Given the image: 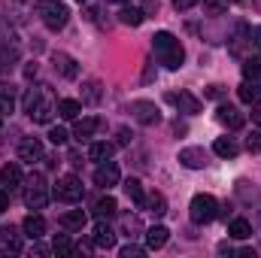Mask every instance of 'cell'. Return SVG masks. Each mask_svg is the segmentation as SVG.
<instances>
[{
  "mask_svg": "<svg viewBox=\"0 0 261 258\" xmlns=\"http://www.w3.org/2000/svg\"><path fill=\"white\" fill-rule=\"evenodd\" d=\"M24 76H28V79H34V76H37V64H28V67H24Z\"/></svg>",
  "mask_w": 261,
  "mask_h": 258,
  "instance_id": "47",
  "label": "cell"
},
{
  "mask_svg": "<svg viewBox=\"0 0 261 258\" xmlns=\"http://www.w3.org/2000/svg\"><path fill=\"white\" fill-rule=\"evenodd\" d=\"M167 240H170V231H167L164 225H152V228L146 231V249H161Z\"/></svg>",
  "mask_w": 261,
  "mask_h": 258,
  "instance_id": "16",
  "label": "cell"
},
{
  "mask_svg": "<svg viewBox=\"0 0 261 258\" xmlns=\"http://www.w3.org/2000/svg\"><path fill=\"white\" fill-rule=\"evenodd\" d=\"M40 94H43L40 88H28V94H24V113H28V110L37 104V97H40Z\"/></svg>",
  "mask_w": 261,
  "mask_h": 258,
  "instance_id": "37",
  "label": "cell"
},
{
  "mask_svg": "<svg viewBox=\"0 0 261 258\" xmlns=\"http://www.w3.org/2000/svg\"><path fill=\"white\" fill-rule=\"evenodd\" d=\"M52 246H55V252H58V255H73V252H76V246L70 243V237H67V234H58Z\"/></svg>",
  "mask_w": 261,
  "mask_h": 258,
  "instance_id": "33",
  "label": "cell"
},
{
  "mask_svg": "<svg viewBox=\"0 0 261 258\" xmlns=\"http://www.w3.org/2000/svg\"><path fill=\"white\" fill-rule=\"evenodd\" d=\"M152 49L158 55V61L167 67V70H179L186 61V52H182V43L170 34V31H158L152 37Z\"/></svg>",
  "mask_w": 261,
  "mask_h": 258,
  "instance_id": "1",
  "label": "cell"
},
{
  "mask_svg": "<svg viewBox=\"0 0 261 258\" xmlns=\"http://www.w3.org/2000/svg\"><path fill=\"white\" fill-rule=\"evenodd\" d=\"M15 58H18V49H15V46H12V49H0V70H9Z\"/></svg>",
  "mask_w": 261,
  "mask_h": 258,
  "instance_id": "34",
  "label": "cell"
},
{
  "mask_svg": "<svg viewBox=\"0 0 261 258\" xmlns=\"http://www.w3.org/2000/svg\"><path fill=\"white\" fill-rule=\"evenodd\" d=\"M252 122H255V125H261V100H255V104H252Z\"/></svg>",
  "mask_w": 261,
  "mask_h": 258,
  "instance_id": "43",
  "label": "cell"
},
{
  "mask_svg": "<svg viewBox=\"0 0 261 258\" xmlns=\"http://www.w3.org/2000/svg\"><path fill=\"white\" fill-rule=\"evenodd\" d=\"M225 3H237V0H225Z\"/></svg>",
  "mask_w": 261,
  "mask_h": 258,
  "instance_id": "51",
  "label": "cell"
},
{
  "mask_svg": "<svg viewBox=\"0 0 261 258\" xmlns=\"http://www.w3.org/2000/svg\"><path fill=\"white\" fill-rule=\"evenodd\" d=\"M167 100L173 107H179V113H186V116H197L200 113V100H197L192 91H170Z\"/></svg>",
  "mask_w": 261,
  "mask_h": 258,
  "instance_id": "8",
  "label": "cell"
},
{
  "mask_svg": "<svg viewBox=\"0 0 261 258\" xmlns=\"http://www.w3.org/2000/svg\"><path fill=\"white\" fill-rule=\"evenodd\" d=\"M119 21H122V24H130V28H140V24L146 21V12H143V9H134V6H125V9L119 12Z\"/></svg>",
  "mask_w": 261,
  "mask_h": 258,
  "instance_id": "25",
  "label": "cell"
},
{
  "mask_svg": "<svg viewBox=\"0 0 261 258\" xmlns=\"http://www.w3.org/2000/svg\"><path fill=\"white\" fill-rule=\"evenodd\" d=\"M246 149H249V152H261V131H252V134L246 137Z\"/></svg>",
  "mask_w": 261,
  "mask_h": 258,
  "instance_id": "35",
  "label": "cell"
},
{
  "mask_svg": "<svg viewBox=\"0 0 261 258\" xmlns=\"http://www.w3.org/2000/svg\"><path fill=\"white\" fill-rule=\"evenodd\" d=\"M9 210V194H6V189H0V213H6Z\"/></svg>",
  "mask_w": 261,
  "mask_h": 258,
  "instance_id": "44",
  "label": "cell"
},
{
  "mask_svg": "<svg viewBox=\"0 0 261 258\" xmlns=\"http://www.w3.org/2000/svg\"><path fill=\"white\" fill-rule=\"evenodd\" d=\"M85 222H88V216L82 210H67L64 216H61V228H67V231H82Z\"/></svg>",
  "mask_w": 261,
  "mask_h": 258,
  "instance_id": "17",
  "label": "cell"
},
{
  "mask_svg": "<svg viewBox=\"0 0 261 258\" xmlns=\"http://www.w3.org/2000/svg\"><path fill=\"white\" fill-rule=\"evenodd\" d=\"M116 210H119V203H116V197H100L97 203H94V213H97V219H110V216H116Z\"/></svg>",
  "mask_w": 261,
  "mask_h": 258,
  "instance_id": "28",
  "label": "cell"
},
{
  "mask_svg": "<svg viewBox=\"0 0 261 258\" xmlns=\"http://www.w3.org/2000/svg\"><path fill=\"white\" fill-rule=\"evenodd\" d=\"M113 152H116V146H113V143H103V140L88 146V158H91V161H97V164L110 161V158H113Z\"/></svg>",
  "mask_w": 261,
  "mask_h": 258,
  "instance_id": "18",
  "label": "cell"
},
{
  "mask_svg": "<svg viewBox=\"0 0 261 258\" xmlns=\"http://www.w3.org/2000/svg\"><path fill=\"white\" fill-rule=\"evenodd\" d=\"M116 183H119V167L110 164V161H103V164L94 170V186H100V189H113Z\"/></svg>",
  "mask_w": 261,
  "mask_h": 258,
  "instance_id": "14",
  "label": "cell"
},
{
  "mask_svg": "<svg viewBox=\"0 0 261 258\" xmlns=\"http://www.w3.org/2000/svg\"><path fill=\"white\" fill-rule=\"evenodd\" d=\"M0 116H3V113H0Z\"/></svg>",
  "mask_w": 261,
  "mask_h": 258,
  "instance_id": "54",
  "label": "cell"
},
{
  "mask_svg": "<svg viewBox=\"0 0 261 258\" xmlns=\"http://www.w3.org/2000/svg\"><path fill=\"white\" fill-rule=\"evenodd\" d=\"M18 3H24V0H18Z\"/></svg>",
  "mask_w": 261,
  "mask_h": 258,
  "instance_id": "52",
  "label": "cell"
},
{
  "mask_svg": "<svg viewBox=\"0 0 261 258\" xmlns=\"http://www.w3.org/2000/svg\"><path fill=\"white\" fill-rule=\"evenodd\" d=\"M15 186H21V170H18V164H6L3 170H0V189H15Z\"/></svg>",
  "mask_w": 261,
  "mask_h": 258,
  "instance_id": "19",
  "label": "cell"
},
{
  "mask_svg": "<svg viewBox=\"0 0 261 258\" xmlns=\"http://www.w3.org/2000/svg\"><path fill=\"white\" fill-rule=\"evenodd\" d=\"M179 164H182V167H189V170H203V167L210 164V158H206V152H203V149L189 146V149H182V152H179Z\"/></svg>",
  "mask_w": 261,
  "mask_h": 258,
  "instance_id": "12",
  "label": "cell"
},
{
  "mask_svg": "<svg viewBox=\"0 0 261 258\" xmlns=\"http://www.w3.org/2000/svg\"><path fill=\"white\" fill-rule=\"evenodd\" d=\"M219 252H222V255H231L234 249H231V243H219Z\"/></svg>",
  "mask_w": 261,
  "mask_h": 258,
  "instance_id": "48",
  "label": "cell"
},
{
  "mask_svg": "<svg viewBox=\"0 0 261 258\" xmlns=\"http://www.w3.org/2000/svg\"><path fill=\"white\" fill-rule=\"evenodd\" d=\"M261 76V58H246L243 61V79L246 82H255Z\"/></svg>",
  "mask_w": 261,
  "mask_h": 258,
  "instance_id": "31",
  "label": "cell"
},
{
  "mask_svg": "<svg viewBox=\"0 0 261 258\" xmlns=\"http://www.w3.org/2000/svg\"><path fill=\"white\" fill-rule=\"evenodd\" d=\"M34 252H37V255H49V249H46V246H40L37 240H34Z\"/></svg>",
  "mask_w": 261,
  "mask_h": 258,
  "instance_id": "49",
  "label": "cell"
},
{
  "mask_svg": "<svg viewBox=\"0 0 261 258\" xmlns=\"http://www.w3.org/2000/svg\"><path fill=\"white\" fill-rule=\"evenodd\" d=\"M24 203L31 210H43L49 203V183L43 179V173H31L24 179Z\"/></svg>",
  "mask_w": 261,
  "mask_h": 258,
  "instance_id": "4",
  "label": "cell"
},
{
  "mask_svg": "<svg viewBox=\"0 0 261 258\" xmlns=\"http://www.w3.org/2000/svg\"><path fill=\"white\" fill-rule=\"evenodd\" d=\"M228 234H231L234 240H246V237H252V225H249L246 219H231Z\"/></svg>",
  "mask_w": 261,
  "mask_h": 258,
  "instance_id": "24",
  "label": "cell"
},
{
  "mask_svg": "<svg viewBox=\"0 0 261 258\" xmlns=\"http://www.w3.org/2000/svg\"><path fill=\"white\" fill-rule=\"evenodd\" d=\"M125 194H128L137 207H143V200H146V192H143V183L140 179H125Z\"/></svg>",
  "mask_w": 261,
  "mask_h": 258,
  "instance_id": "30",
  "label": "cell"
},
{
  "mask_svg": "<svg viewBox=\"0 0 261 258\" xmlns=\"http://www.w3.org/2000/svg\"><path fill=\"white\" fill-rule=\"evenodd\" d=\"M97 125H100V119H94V116H88V119H79V122H76V128H73V137L82 143V140H88V137L97 131Z\"/></svg>",
  "mask_w": 261,
  "mask_h": 258,
  "instance_id": "22",
  "label": "cell"
},
{
  "mask_svg": "<svg viewBox=\"0 0 261 258\" xmlns=\"http://www.w3.org/2000/svg\"><path fill=\"white\" fill-rule=\"evenodd\" d=\"M206 6H210V9H228L225 0H206Z\"/></svg>",
  "mask_w": 261,
  "mask_h": 258,
  "instance_id": "46",
  "label": "cell"
},
{
  "mask_svg": "<svg viewBox=\"0 0 261 258\" xmlns=\"http://www.w3.org/2000/svg\"><path fill=\"white\" fill-rule=\"evenodd\" d=\"M49 140H52L55 146H64L70 137H67V131H64V128H52V131H49Z\"/></svg>",
  "mask_w": 261,
  "mask_h": 258,
  "instance_id": "36",
  "label": "cell"
},
{
  "mask_svg": "<svg viewBox=\"0 0 261 258\" xmlns=\"http://www.w3.org/2000/svg\"><path fill=\"white\" fill-rule=\"evenodd\" d=\"M55 110H58V104H55L49 94H40V97H37V104L28 110V116H31L37 125H49V122H52V116H55Z\"/></svg>",
  "mask_w": 261,
  "mask_h": 258,
  "instance_id": "6",
  "label": "cell"
},
{
  "mask_svg": "<svg viewBox=\"0 0 261 258\" xmlns=\"http://www.w3.org/2000/svg\"><path fill=\"white\" fill-rule=\"evenodd\" d=\"M130 137H134V134H130L128 128H122V131H119V146H128V143H130Z\"/></svg>",
  "mask_w": 261,
  "mask_h": 258,
  "instance_id": "42",
  "label": "cell"
},
{
  "mask_svg": "<svg viewBox=\"0 0 261 258\" xmlns=\"http://www.w3.org/2000/svg\"><path fill=\"white\" fill-rule=\"evenodd\" d=\"M52 194H55L61 203H79V200H82V179L73 176V173H67V176H61V179L55 183Z\"/></svg>",
  "mask_w": 261,
  "mask_h": 258,
  "instance_id": "5",
  "label": "cell"
},
{
  "mask_svg": "<svg viewBox=\"0 0 261 258\" xmlns=\"http://www.w3.org/2000/svg\"><path fill=\"white\" fill-rule=\"evenodd\" d=\"M125 231H140V219H125Z\"/></svg>",
  "mask_w": 261,
  "mask_h": 258,
  "instance_id": "45",
  "label": "cell"
},
{
  "mask_svg": "<svg viewBox=\"0 0 261 258\" xmlns=\"http://www.w3.org/2000/svg\"><path fill=\"white\" fill-rule=\"evenodd\" d=\"M15 110V88L9 82H0V113H12Z\"/></svg>",
  "mask_w": 261,
  "mask_h": 258,
  "instance_id": "26",
  "label": "cell"
},
{
  "mask_svg": "<svg viewBox=\"0 0 261 258\" xmlns=\"http://www.w3.org/2000/svg\"><path fill=\"white\" fill-rule=\"evenodd\" d=\"M97 100H100V82L97 79L82 82V104H97Z\"/></svg>",
  "mask_w": 261,
  "mask_h": 258,
  "instance_id": "29",
  "label": "cell"
},
{
  "mask_svg": "<svg viewBox=\"0 0 261 258\" xmlns=\"http://www.w3.org/2000/svg\"><path fill=\"white\" fill-rule=\"evenodd\" d=\"M222 94H225V88H222V85H210V88L203 91V97H210V100H219Z\"/></svg>",
  "mask_w": 261,
  "mask_h": 258,
  "instance_id": "39",
  "label": "cell"
},
{
  "mask_svg": "<svg viewBox=\"0 0 261 258\" xmlns=\"http://www.w3.org/2000/svg\"><path fill=\"white\" fill-rule=\"evenodd\" d=\"M79 3H82V0H79Z\"/></svg>",
  "mask_w": 261,
  "mask_h": 258,
  "instance_id": "53",
  "label": "cell"
},
{
  "mask_svg": "<svg viewBox=\"0 0 261 258\" xmlns=\"http://www.w3.org/2000/svg\"><path fill=\"white\" fill-rule=\"evenodd\" d=\"M140 255H146V249H143V246H134V243H130V246L122 249V258H140Z\"/></svg>",
  "mask_w": 261,
  "mask_h": 258,
  "instance_id": "38",
  "label": "cell"
},
{
  "mask_svg": "<svg viewBox=\"0 0 261 258\" xmlns=\"http://www.w3.org/2000/svg\"><path fill=\"white\" fill-rule=\"evenodd\" d=\"M40 158H43V140H40V137H24V140L18 143V161L34 164V161H40Z\"/></svg>",
  "mask_w": 261,
  "mask_h": 258,
  "instance_id": "9",
  "label": "cell"
},
{
  "mask_svg": "<svg viewBox=\"0 0 261 258\" xmlns=\"http://www.w3.org/2000/svg\"><path fill=\"white\" fill-rule=\"evenodd\" d=\"M34 9H37L40 21H43L49 31H61L67 24V18H70V9H67L61 0H37Z\"/></svg>",
  "mask_w": 261,
  "mask_h": 258,
  "instance_id": "2",
  "label": "cell"
},
{
  "mask_svg": "<svg viewBox=\"0 0 261 258\" xmlns=\"http://www.w3.org/2000/svg\"><path fill=\"white\" fill-rule=\"evenodd\" d=\"M130 113H134V119L140 125H158L161 122V113H158V107L152 100H134L130 104Z\"/></svg>",
  "mask_w": 261,
  "mask_h": 258,
  "instance_id": "7",
  "label": "cell"
},
{
  "mask_svg": "<svg viewBox=\"0 0 261 258\" xmlns=\"http://www.w3.org/2000/svg\"><path fill=\"white\" fill-rule=\"evenodd\" d=\"M143 210H149L152 216H164V213H167V200H164V194H161V192L146 194V200H143Z\"/></svg>",
  "mask_w": 261,
  "mask_h": 258,
  "instance_id": "23",
  "label": "cell"
},
{
  "mask_svg": "<svg viewBox=\"0 0 261 258\" xmlns=\"http://www.w3.org/2000/svg\"><path fill=\"white\" fill-rule=\"evenodd\" d=\"M55 70H58L64 79H76V76H79V67H76V61H73L70 55H64V52H58V55H55Z\"/></svg>",
  "mask_w": 261,
  "mask_h": 258,
  "instance_id": "20",
  "label": "cell"
},
{
  "mask_svg": "<svg viewBox=\"0 0 261 258\" xmlns=\"http://www.w3.org/2000/svg\"><path fill=\"white\" fill-rule=\"evenodd\" d=\"M140 3H143V12L146 15H155L158 12V0H140Z\"/></svg>",
  "mask_w": 261,
  "mask_h": 258,
  "instance_id": "40",
  "label": "cell"
},
{
  "mask_svg": "<svg viewBox=\"0 0 261 258\" xmlns=\"http://www.w3.org/2000/svg\"><path fill=\"white\" fill-rule=\"evenodd\" d=\"M21 231H24V237H31V240H40V237L46 234V219H43L40 213H31V216L21 222Z\"/></svg>",
  "mask_w": 261,
  "mask_h": 258,
  "instance_id": "15",
  "label": "cell"
},
{
  "mask_svg": "<svg viewBox=\"0 0 261 258\" xmlns=\"http://www.w3.org/2000/svg\"><path fill=\"white\" fill-rule=\"evenodd\" d=\"M216 119H219V125H225V128H231V131H237V128H243V125H246V116H243L237 107H228V104H222V107H219Z\"/></svg>",
  "mask_w": 261,
  "mask_h": 258,
  "instance_id": "11",
  "label": "cell"
},
{
  "mask_svg": "<svg viewBox=\"0 0 261 258\" xmlns=\"http://www.w3.org/2000/svg\"><path fill=\"white\" fill-rule=\"evenodd\" d=\"M79 113H82V104L79 100H70V97H64V100H58V116L61 119H79Z\"/></svg>",
  "mask_w": 261,
  "mask_h": 258,
  "instance_id": "27",
  "label": "cell"
},
{
  "mask_svg": "<svg viewBox=\"0 0 261 258\" xmlns=\"http://www.w3.org/2000/svg\"><path fill=\"white\" fill-rule=\"evenodd\" d=\"M110 3H125V0H110Z\"/></svg>",
  "mask_w": 261,
  "mask_h": 258,
  "instance_id": "50",
  "label": "cell"
},
{
  "mask_svg": "<svg viewBox=\"0 0 261 258\" xmlns=\"http://www.w3.org/2000/svg\"><path fill=\"white\" fill-rule=\"evenodd\" d=\"M189 216H192L195 225H210L219 216V200L213 194H195L192 203H189Z\"/></svg>",
  "mask_w": 261,
  "mask_h": 258,
  "instance_id": "3",
  "label": "cell"
},
{
  "mask_svg": "<svg viewBox=\"0 0 261 258\" xmlns=\"http://www.w3.org/2000/svg\"><path fill=\"white\" fill-rule=\"evenodd\" d=\"M213 152L219 155V158H237V152H240V146L231 140V137H219L216 143H213Z\"/></svg>",
  "mask_w": 261,
  "mask_h": 258,
  "instance_id": "21",
  "label": "cell"
},
{
  "mask_svg": "<svg viewBox=\"0 0 261 258\" xmlns=\"http://www.w3.org/2000/svg\"><path fill=\"white\" fill-rule=\"evenodd\" d=\"M195 3H197V0H173V6H176L179 12H186V9H192Z\"/></svg>",
  "mask_w": 261,
  "mask_h": 258,
  "instance_id": "41",
  "label": "cell"
},
{
  "mask_svg": "<svg viewBox=\"0 0 261 258\" xmlns=\"http://www.w3.org/2000/svg\"><path fill=\"white\" fill-rule=\"evenodd\" d=\"M21 246H24V240H21V234L12 225L0 228V252L3 255H15V252H21Z\"/></svg>",
  "mask_w": 261,
  "mask_h": 258,
  "instance_id": "10",
  "label": "cell"
},
{
  "mask_svg": "<svg viewBox=\"0 0 261 258\" xmlns=\"http://www.w3.org/2000/svg\"><path fill=\"white\" fill-rule=\"evenodd\" d=\"M91 243H94L97 249H113V246H116V231L100 219V222L94 225V231H91Z\"/></svg>",
  "mask_w": 261,
  "mask_h": 258,
  "instance_id": "13",
  "label": "cell"
},
{
  "mask_svg": "<svg viewBox=\"0 0 261 258\" xmlns=\"http://www.w3.org/2000/svg\"><path fill=\"white\" fill-rule=\"evenodd\" d=\"M237 94H240L243 104H255V100H258V88H255V82H246V79H243V85L237 88Z\"/></svg>",
  "mask_w": 261,
  "mask_h": 258,
  "instance_id": "32",
  "label": "cell"
}]
</instances>
